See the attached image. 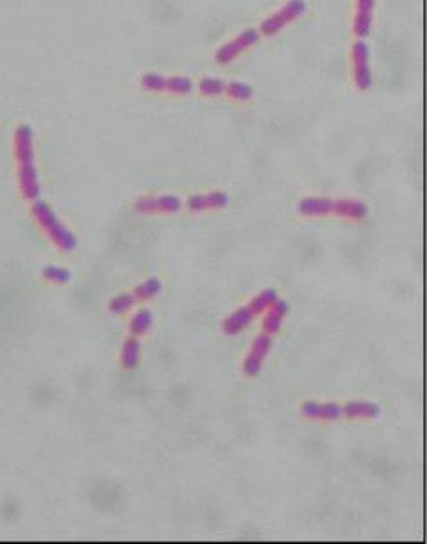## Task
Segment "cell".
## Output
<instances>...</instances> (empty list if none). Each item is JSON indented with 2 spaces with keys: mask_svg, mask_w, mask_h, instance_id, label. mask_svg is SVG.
I'll list each match as a JSON object with an SVG mask.
<instances>
[{
  "mask_svg": "<svg viewBox=\"0 0 427 544\" xmlns=\"http://www.w3.org/2000/svg\"><path fill=\"white\" fill-rule=\"evenodd\" d=\"M306 417L313 419H338L343 415V406L334 403H306L303 408Z\"/></svg>",
  "mask_w": 427,
  "mask_h": 544,
  "instance_id": "11",
  "label": "cell"
},
{
  "mask_svg": "<svg viewBox=\"0 0 427 544\" xmlns=\"http://www.w3.org/2000/svg\"><path fill=\"white\" fill-rule=\"evenodd\" d=\"M226 95L227 97L234 98V101H249V98H252L254 90L249 83H243V81H231V83H227L226 86Z\"/></svg>",
  "mask_w": 427,
  "mask_h": 544,
  "instance_id": "18",
  "label": "cell"
},
{
  "mask_svg": "<svg viewBox=\"0 0 427 544\" xmlns=\"http://www.w3.org/2000/svg\"><path fill=\"white\" fill-rule=\"evenodd\" d=\"M352 74L354 83L360 90H369L372 86V70H370V50L363 40H358L352 47Z\"/></svg>",
  "mask_w": 427,
  "mask_h": 544,
  "instance_id": "6",
  "label": "cell"
},
{
  "mask_svg": "<svg viewBox=\"0 0 427 544\" xmlns=\"http://www.w3.org/2000/svg\"><path fill=\"white\" fill-rule=\"evenodd\" d=\"M134 303H136V297H134V294H120V295H116V297L111 299V303H109V310L115 313H124V312H127L129 308H133Z\"/></svg>",
  "mask_w": 427,
  "mask_h": 544,
  "instance_id": "22",
  "label": "cell"
},
{
  "mask_svg": "<svg viewBox=\"0 0 427 544\" xmlns=\"http://www.w3.org/2000/svg\"><path fill=\"white\" fill-rule=\"evenodd\" d=\"M161 290V281L160 280H147L143 281L142 285L136 286L133 294L136 297V301H143V299H151L154 295L160 294Z\"/></svg>",
  "mask_w": 427,
  "mask_h": 544,
  "instance_id": "20",
  "label": "cell"
},
{
  "mask_svg": "<svg viewBox=\"0 0 427 544\" xmlns=\"http://www.w3.org/2000/svg\"><path fill=\"white\" fill-rule=\"evenodd\" d=\"M43 276L49 281H52V283H67L70 280V272L67 269L50 265V267L43 269Z\"/></svg>",
  "mask_w": 427,
  "mask_h": 544,
  "instance_id": "23",
  "label": "cell"
},
{
  "mask_svg": "<svg viewBox=\"0 0 427 544\" xmlns=\"http://www.w3.org/2000/svg\"><path fill=\"white\" fill-rule=\"evenodd\" d=\"M122 366L125 369H134L140 362V342L138 339H127L122 348Z\"/></svg>",
  "mask_w": 427,
  "mask_h": 544,
  "instance_id": "17",
  "label": "cell"
},
{
  "mask_svg": "<svg viewBox=\"0 0 427 544\" xmlns=\"http://www.w3.org/2000/svg\"><path fill=\"white\" fill-rule=\"evenodd\" d=\"M334 210V199L327 197H307L298 205V211L304 215H325Z\"/></svg>",
  "mask_w": 427,
  "mask_h": 544,
  "instance_id": "13",
  "label": "cell"
},
{
  "mask_svg": "<svg viewBox=\"0 0 427 544\" xmlns=\"http://www.w3.org/2000/svg\"><path fill=\"white\" fill-rule=\"evenodd\" d=\"M32 213H34V219L40 224V228L47 233V237L59 249L72 251L76 247V238H74V235L59 222L58 215L54 213V210L47 202L34 201V205H32Z\"/></svg>",
  "mask_w": 427,
  "mask_h": 544,
  "instance_id": "2",
  "label": "cell"
},
{
  "mask_svg": "<svg viewBox=\"0 0 427 544\" xmlns=\"http://www.w3.org/2000/svg\"><path fill=\"white\" fill-rule=\"evenodd\" d=\"M333 213L351 217V219H363L369 213V208L361 201H354V199H334Z\"/></svg>",
  "mask_w": 427,
  "mask_h": 544,
  "instance_id": "12",
  "label": "cell"
},
{
  "mask_svg": "<svg viewBox=\"0 0 427 544\" xmlns=\"http://www.w3.org/2000/svg\"><path fill=\"white\" fill-rule=\"evenodd\" d=\"M259 38H261V34H259L256 29H249V31L240 32V34L234 36L232 40H229L227 43H223L222 47L218 49L215 59H217L220 65H229V63L234 61L240 54H243L245 50L250 49L252 45L258 43Z\"/></svg>",
  "mask_w": 427,
  "mask_h": 544,
  "instance_id": "5",
  "label": "cell"
},
{
  "mask_svg": "<svg viewBox=\"0 0 427 544\" xmlns=\"http://www.w3.org/2000/svg\"><path fill=\"white\" fill-rule=\"evenodd\" d=\"M343 415H347V417H375V415H379V406L374 403L354 401L343 406Z\"/></svg>",
  "mask_w": 427,
  "mask_h": 544,
  "instance_id": "16",
  "label": "cell"
},
{
  "mask_svg": "<svg viewBox=\"0 0 427 544\" xmlns=\"http://www.w3.org/2000/svg\"><path fill=\"white\" fill-rule=\"evenodd\" d=\"M270 346H272V340L268 335H261V337L256 339V342H254L252 349H250L249 353V357L245 360V370H247V375L250 376L258 375L259 369H261L263 366V360L267 357V353L270 351Z\"/></svg>",
  "mask_w": 427,
  "mask_h": 544,
  "instance_id": "9",
  "label": "cell"
},
{
  "mask_svg": "<svg viewBox=\"0 0 427 544\" xmlns=\"http://www.w3.org/2000/svg\"><path fill=\"white\" fill-rule=\"evenodd\" d=\"M143 90H149V92H166V94H188L192 92L193 83L192 79L188 77H181V76H161V74H147L143 76L142 81H140Z\"/></svg>",
  "mask_w": 427,
  "mask_h": 544,
  "instance_id": "4",
  "label": "cell"
},
{
  "mask_svg": "<svg viewBox=\"0 0 427 544\" xmlns=\"http://www.w3.org/2000/svg\"><path fill=\"white\" fill-rule=\"evenodd\" d=\"M254 315H258V313H256V310H254L250 304L249 306L240 308L234 315H231L227 319L226 324H223V330H226V333H238L243 326H247L250 321H252Z\"/></svg>",
  "mask_w": 427,
  "mask_h": 544,
  "instance_id": "14",
  "label": "cell"
},
{
  "mask_svg": "<svg viewBox=\"0 0 427 544\" xmlns=\"http://www.w3.org/2000/svg\"><path fill=\"white\" fill-rule=\"evenodd\" d=\"M179 208H181V199L175 196H151L136 201V210L140 213H156V211L174 213L179 211Z\"/></svg>",
  "mask_w": 427,
  "mask_h": 544,
  "instance_id": "7",
  "label": "cell"
},
{
  "mask_svg": "<svg viewBox=\"0 0 427 544\" xmlns=\"http://www.w3.org/2000/svg\"><path fill=\"white\" fill-rule=\"evenodd\" d=\"M14 156L18 163V181L25 199L40 197V179L34 163V140L29 125H20L14 133Z\"/></svg>",
  "mask_w": 427,
  "mask_h": 544,
  "instance_id": "1",
  "label": "cell"
},
{
  "mask_svg": "<svg viewBox=\"0 0 427 544\" xmlns=\"http://www.w3.org/2000/svg\"><path fill=\"white\" fill-rule=\"evenodd\" d=\"M226 86L227 83L218 77H204V79L199 83V90L201 94L208 95V97H220V95H226Z\"/></svg>",
  "mask_w": 427,
  "mask_h": 544,
  "instance_id": "19",
  "label": "cell"
},
{
  "mask_svg": "<svg viewBox=\"0 0 427 544\" xmlns=\"http://www.w3.org/2000/svg\"><path fill=\"white\" fill-rule=\"evenodd\" d=\"M375 0H356V13L352 20V29L358 38H365L370 34L372 20H374Z\"/></svg>",
  "mask_w": 427,
  "mask_h": 544,
  "instance_id": "8",
  "label": "cell"
},
{
  "mask_svg": "<svg viewBox=\"0 0 427 544\" xmlns=\"http://www.w3.org/2000/svg\"><path fill=\"white\" fill-rule=\"evenodd\" d=\"M151 326H152L151 312H149V310H140V312L133 317V321H131V331H133L134 335H143L151 330Z\"/></svg>",
  "mask_w": 427,
  "mask_h": 544,
  "instance_id": "21",
  "label": "cell"
},
{
  "mask_svg": "<svg viewBox=\"0 0 427 544\" xmlns=\"http://www.w3.org/2000/svg\"><path fill=\"white\" fill-rule=\"evenodd\" d=\"M227 202V196L222 192H210V193H199L188 199V208L192 211H206L215 210V208H222Z\"/></svg>",
  "mask_w": 427,
  "mask_h": 544,
  "instance_id": "10",
  "label": "cell"
},
{
  "mask_svg": "<svg viewBox=\"0 0 427 544\" xmlns=\"http://www.w3.org/2000/svg\"><path fill=\"white\" fill-rule=\"evenodd\" d=\"M306 0H289L286 2L283 8H279L274 14H270L268 18H265L259 25V34L265 36H274L277 32H281L286 25H289L292 22H295L297 18L303 17L306 13Z\"/></svg>",
  "mask_w": 427,
  "mask_h": 544,
  "instance_id": "3",
  "label": "cell"
},
{
  "mask_svg": "<svg viewBox=\"0 0 427 544\" xmlns=\"http://www.w3.org/2000/svg\"><path fill=\"white\" fill-rule=\"evenodd\" d=\"M286 310H288L286 303H283L279 299L272 304L270 313H268V315L265 317V321H263V328H265L267 333H276V331L279 330L281 324H283V317L286 315Z\"/></svg>",
  "mask_w": 427,
  "mask_h": 544,
  "instance_id": "15",
  "label": "cell"
}]
</instances>
